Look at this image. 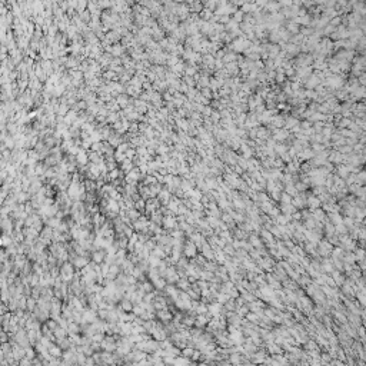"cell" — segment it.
Instances as JSON below:
<instances>
[{"mask_svg": "<svg viewBox=\"0 0 366 366\" xmlns=\"http://www.w3.org/2000/svg\"><path fill=\"white\" fill-rule=\"evenodd\" d=\"M75 269H76V267H75V265H73L72 262H69V260H67V262H64L63 265H62L60 270H59V272H60L62 280H63V282H67V283L73 280V277H75V275H76L75 273Z\"/></svg>", "mask_w": 366, "mask_h": 366, "instance_id": "1", "label": "cell"}, {"mask_svg": "<svg viewBox=\"0 0 366 366\" xmlns=\"http://www.w3.org/2000/svg\"><path fill=\"white\" fill-rule=\"evenodd\" d=\"M163 277L167 280V283H178V280L180 279V275H179V272L174 267L167 266L163 273Z\"/></svg>", "mask_w": 366, "mask_h": 366, "instance_id": "2", "label": "cell"}, {"mask_svg": "<svg viewBox=\"0 0 366 366\" xmlns=\"http://www.w3.org/2000/svg\"><path fill=\"white\" fill-rule=\"evenodd\" d=\"M156 317L160 320V322H164V323H169L170 320H173V313L170 310L164 308V309H160L156 310Z\"/></svg>", "mask_w": 366, "mask_h": 366, "instance_id": "3", "label": "cell"}, {"mask_svg": "<svg viewBox=\"0 0 366 366\" xmlns=\"http://www.w3.org/2000/svg\"><path fill=\"white\" fill-rule=\"evenodd\" d=\"M166 229L169 230H174V229H179V222L176 217H173L172 215H167L163 217V223H162Z\"/></svg>", "mask_w": 366, "mask_h": 366, "instance_id": "4", "label": "cell"}, {"mask_svg": "<svg viewBox=\"0 0 366 366\" xmlns=\"http://www.w3.org/2000/svg\"><path fill=\"white\" fill-rule=\"evenodd\" d=\"M72 263L75 265V267L76 269H79V270H82L83 267H86L87 265H89V257L87 256H80V255H77V256H75L73 257V260H72Z\"/></svg>", "mask_w": 366, "mask_h": 366, "instance_id": "5", "label": "cell"}, {"mask_svg": "<svg viewBox=\"0 0 366 366\" xmlns=\"http://www.w3.org/2000/svg\"><path fill=\"white\" fill-rule=\"evenodd\" d=\"M97 320V315H96V310L89 309V310H85L83 312V317H82V325L85 323H90L92 325L93 322Z\"/></svg>", "mask_w": 366, "mask_h": 366, "instance_id": "6", "label": "cell"}, {"mask_svg": "<svg viewBox=\"0 0 366 366\" xmlns=\"http://www.w3.org/2000/svg\"><path fill=\"white\" fill-rule=\"evenodd\" d=\"M152 338L156 339L157 342L164 341V339L167 338L166 329H164V327H162V325H160V326H157V327H155V329H153V332H152Z\"/></svg>", "mask_w": 366, "mask_h": 366, "instance_id": "7", "label": "cell"}, {"mask_svg": "<svg viewBox=\"0 0 366 366\" xmlns=\"http://www.w3.org/2000/svg\"><path fill=\"white\" fill-rule=\"evenodd\" d=\"M157 199H159L160 205L167 206V205H169V202L172 200V195H170V192H169L167 189H162V190H160V193L157 195Z\"/></svg>", "mask_w": 366, "mask_h": 366, "instance_id": "8", "label": "cell"}, {"mask_svg": "<svg viewBox=\"0 0 366 366\" xmlns=\"http://www.w3.org/2000/svg\"><path fill=\"white\" fill-rule=\"evenodd\" d=\"M82 329H83V327L80 326V323H79V322H76V320H72V322H69V326H67L69 335L80 333V332H82Z\"/></svg>", "mask_w": 366, "mask_h": 366, "instance_id": "9", "label": "cell"}, {"mask_svg": "<svg viewBox=\"0 0 366 366\" xmlns=\"http://www.w3.org/2000/svg\"><path fill=\"white\" fill-rule=\"evenodd\" d=\"M133 306H135V303L132 302L130 299L123 298L120 300V306H119V308H120L122 310H124V312H132V310H133Z\"/></svg>", "mask_w": 366, "mask_h": 366, "instance_id": "10", "label": "cell"}, {"mask_svg": "<svg viewBox=\"0 0 366 366\" xmlns=\"http://www.w3.org/2000/svg\"><path fill=\"white\" fill-rule=\"evenodd\" d=\"M47 350H49V353L53 356V358H60V356H63L62 348L59 345H54V343H50V346L47 348Z\"/></svg>", "mask_w": 366, "mask_h": 366, "instance_id": "11", "label": "cell"}, {"mask_svg": "<svg viewBox=\"0 0 366 366\" xmlns=\"http://www.w3.org/2000/svg\"><path fill=\"white\" fill-rule=\"evenodd\" d=\"M153 306H155V309H156V310L164 309V308H167L166 299H164V298H160V296L156 295V298H155V300H153Z\"/></svg>", "mask_w": 366, "mask_h": 366, "instance_id": "12", "label": "cell"}, {"mask_svg": "<svg viewBox=\"0 0 366 366\" xmlns=\"http://www.w3.org/2000/svg\"><path fill=\"white\" fill-rule=\"evenodd\" d=\"M185 256H188V257L196 256V246L193 242H189L185 245Z\"/></svg>", "mask_w": 366, "mask_h": 366, "instance_id": "13", "label": "cell"}, {"mask_svg": "<svg viewBox=\"0 0 366 366\" xmlns=\"http://www.w3.org/2000/svg\"><path fill=\"white\" fill-rule=\"evenodd\" d=\"M53 332H54V336H56L57 341H60V339L67 338V335H69L67 329H64V327H62V326H57Z\"/></svg>", "mask_w": 366, "mask_h": 366, "instance_id": "14", "label": "cell"}, {"mask_svg": "<svg viewBox=\"0 0 366 366\" xmlns=\"http://www.w3.org/2000/svg\"><path fill=\"white\" fill-rule=\"evenodd\" d=\"M152 255H153V256H156V257H159V259H164V257L167 256L166 253H164L163 246H162V245L155 246V248H153V250H152Z\"/></svg>", "mask_w": 366, "mask_h": 366, "instance_id": "15", "label": "cell"}, {"mask_svg": "<svg viewBox=\"0 0 366 366\" xmlns=\"http://www.w3.org/2000/svg\"><path fill=\"white\" fill-rule=\"evenodd\" d=\"M164 290H166L167 296H172V299H173V300L178 298V296H179V292H180V290H178V289L174 288V286H172V285H166Z\"/></svg>", "mask_w": 366, "mask_h": 366, "instance_id": "16", "label": "cell"}, {"mask_svg": "<svg viewBox=\"0 0 366 366\" xmlns=\"http://www.w3.org/2000/svg\"><path fill=\"white\" fill-rule=\"evenodd\" d=\"M126 213H127L129 219H130V220H133V222H135V220H137L139 217L142 216V215H140V212H139V210L136 209V207H132V209H127V210H126Z\"/></svg>", "mask_w": 366, "mask_h": 366, "instance_id": "17", "label": "cell"}, {"mask_svg": "<svg viewBox=\"0 0 366 366\" xmlns=\"http://www.w3.org/2000/svg\"><path fill=\"white\" fill-rule=\"evenodd\" d=\"M36 306H37V299L36 298H27V306H26V309L30 310V312H33V310L36 309Z\"/></svg>", "mask_w": 366, "mask_h": 366, "instance_id": "18", "label": "cell"}, {"mask_svg": "<svg viewBox=\"0 0 366 366\" xmlns=\"http://www.w3.org/2000/svg\"><path fill=\"white\" fill-rule=\"evenodd\" d=\"M135 207L140 212V210H145L146 209V200L145 199H139L135 202Z\"/></svg>", "mask_w": 366, "mask_h": 366, "instance_id": "19", "label": "cell"}, {"mask_svg": "<svg viewBox=\"0 0 366 366\" xmlns=\"http://www.w3.org/2000/svg\"><path fill=\"white\" fill-rule=\"evenodd\" d=\"M46 325L50 327V329H52V331H54V329L59 326V320L54 319V317H53V319H47L46 320Z\"/></svg>", "mask_w": 366, "mask_h": 366, "instance_id": "20", "label": "cell"}, {"mask_svg": "<svg viewBox=\"0 0 366 366\" xmlns=\"http://www.w3.org/2000/svg\"><path fill=\"white\" fill-rule=\"evenodd\" d=\"M120 170H116V169H113V170H110V173H109V176H107V180H110V182H116V179L120 176V173H119Z\"/></svg>", "mask_w": 366, "mask_h": 366, "instance_id": "21", "label": "cell"}, {"mask_svg": "<svg viewBox=\"0 0 366 366\" xmlns=\"http://www.w3.org/2000/svg\"><path fill=\"white\" fill-rule=\"evenodd\" d=\"M156 183H159V180H157L156 176H147L145 180V185L147 186H152V185H156Z\"/></svg>", "mask_w": 366, "mask_h": 366, "instance_id": "22", "label": "cell"}, {"mask_svg": "<svg viewBox=\"0 0 366 366\" xmlns=\"http://www.w3.org/2000/svg\"><path fill=\"white\" fill-rule=\"evenodd\" d=\"M85 186H86V190H87V192H93V190H95V189L97 188V185H96V183H95L93 180H87V182H85Z\"/></svg>", "mask_w": 366, "mask_h": 366, "instance_id": "23", "label": "cell"}, {"mask_svg": "<svg viewBox=\"0 0 366 366\" xmlns=\"http://www.w3.org/2000/svg\"><path fill=\"white\" fill-rule=\"evenodd\" d=\"M178 285H179V289H180V290H188L189 286H190V285L186 282V279H179Z\"/></svg>", "mask_w": 366, "mask_h": 366, "instance_id": "24", "label": "cell"}, {"mask_svg": "<svg viewBox=\"0 0 366 366\" xmlns=\"http://www.w3.org/2000/svg\"><path fill=\"white\" fill-rule=\"evenodd\" d=\"M26 356H27L29 359L33 360L36 358V350L33 348H30V346H27V348H26Z\"/></svg>", "mask_w": 366, "mask_h": 366, "instance_id": "25", "label": "cell"}, {"mask_svg": "<svg viewBox=\"0 0 366 366\" xmlns=\"http://www.w3.org/2000/svg\"><path fill=\"white\" fill-rule=\"evenodd\" d=\"M195 320H196V319H193V317L186 316V317H183L182 323L185 325V326H193V325H195Z\"/></svg>", "mask_w": 366, "mask_h": 366, "instance_id": "26", "label": "cell"}, {"mask_svg": "<svg viewBox=\"0 0 366 366\" xmlns=\"http://www.w3.org/2000/svg\"><path fill=\"white\" fill-rule=\"evenodd\" d=\"M193 353H195V350L190 348H183L182 349V356H185V358H189V356H192Z\"/></svg>", "mask_w": 366, "mask_h": 366, "instance_id": "27", "label": "cell"}, {"mask_svg": "<svg viewBox=\"0 0 366 366\" xmlns=\"http://www.w3.org/2000/svg\"><path fill=\"white\" fill-rule=\"evenodd\" d=\"M188 363H189V360L185 359V358H182V355L174 359V365H188Z\"/></svg>", "mask_w": 366, "mask_h": 366, "instance_id": "28", "label": "cell"}, {"mask_svg": "<svg viewBox=\"0 0 366 366\" xmlns=\"http://www.w3.org/2000/svg\"><path fill=\"white\" fill-rule=\"evenodd\" d=\"M77 159H79V163H80V164H85L86 162H87V159H86V156H85V153H83V152H80L77 155Z\"/></svg>", "mask_w": 366, "mask_h": 366, "instance_id": "29", "label": "cell"}, {"mask_svg": "<svg viewBox=\"0 0 366 366\" xmlns=\"http://www.w3.org/2000/svg\"><path fill=\"white\" fill-rule=\"evenodd\" d=\"M205 323H206V320H205V317H203V316H197V319L195 320V325H196V326H203Z\"/></svg>", "mask_w": 366, "mask_h": 366, "instance_id": "30", "label": "cell"}, {"mask_svg": "<svg viewBox=\"0 0 366 366\" xmlns=\"http://www.w3.org/2000/svg\"><path fill=\"white\" fill-rule=\"evenodd\" d=\"M123 170H126V172L132 170V163L129 162V159H126V162H123Z\"/></svg>", "mask_w": 366, "mask_h": 366, "instance_id": "31", "label": "cell"}, {"mask_svg": "<svg viewBox=\"0 0 366 366\" xmlns=\"http://www.w3.org/2000/svg\"><path fill=\"white\" fill-rule=\"evenodd\" d=\"M7 331H3L2 332V343H4V342H7V335H6Z\"/></svg>", "mask_w": 366, "mask_h": 366, "instance_id": "32", "label": "cell"}, {"mask_svg": "<svg viewBox=\"0 0 366 366\" xmlns=\"http://www.w3.org/2000/svg\"><path fill=\"white\" fill-rule=\"evenodd\" d=\"M195 310H197L199 313H205V312H206V308H205V306H199V308H197V309H195Z\"/></svg>", "mask_w": 366, "mask_h": 366, "instance_id": "33", "label": "cell"}, {"mask_svg": "<svg viewBox=\"0 0 366 366\" xmlns=\"http://www.w3.org/2000/svg\"><path fill=\"white\" fill-rule=\"evenodd\" d=\"M199 355H200L199 352H195V353L192 355V358H193V359H197V358H199Z\"/></svg>", "mask_w": 366, "mask_h": 366, "instance_id": "34", "label": "cell"}, {"mask_svg": "<svg viewBox=\"0 0 366 366\" xmlns=\"http://www.w3.org/2000/svg\"><path fill=\"white\" fill-rule=\"evenodd\" d=\"M33 363H35V365H42L43 362H40L39 359H33Z\"/></svg>", "mask_w": 366, "mask_h": 366, "instance_id": "35", "label": "cell"}]
</instances>
